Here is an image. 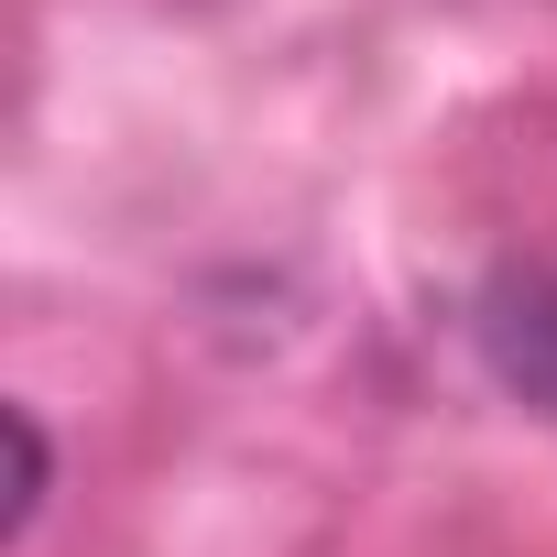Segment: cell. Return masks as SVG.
Returning <instances> with one entry per match:
<instances>
[{"label": "cell", "mask_w": 557, "mask_h": 557, "mask_svg": "<svg viewBox=\"0 0 557 557\" xmlns=\"http://www.w3.org/2000/svg\"><path fill=\"white\" fill-rule=\"evenodd\" d=\"M503 339H513V372L557 405V318H524V329H503Z\"/></svg>", "instance_id": "obj_2"}, {"label": "cell", "mask_w": 557, "mask_h": 557, "mask_svg": "<svg viewBox=\"0 0 557 557\" xmlns=\"http://www.w3.org/2000/svg\"><path fill=\"white\" fill-rule=\"evenodd\" d=\"M0 426H12V513H0V524L23 535V524L45 513V437H34V416H23V405L0 416Z\"/></svg>", "instance_id": "obj_1"}]
</instances>
